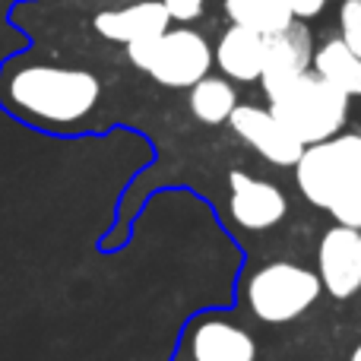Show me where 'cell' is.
<instances>
[{
	"label": "cell",
	"instance_id": "obj_1",
	"mask_svg": "<svg viewBox=\"0 0 361 361\" xmlns=\"http://www.w3.org/2000/svg\"><path fill=\"white\" fill-rule=\"evenodd\" d=\"M102 102V80L92 70L16 57L0 70V105L51 133H73L92 121Z\"/></svg>",
	"mask_w": 361,
	"mask_h": 361
},
{
	"label": "cell",
	"instance_id": "obj_2",
	"mask_svg": "<svg viewBox=\"0 0 361 361\" xmlns=\"http://www.w3.org/2000/svg\"><path fill=\"white\" fill-rule=\"evenodd\" d=\"M349 95L339 92L320 73L307 70L292 86H286L276 99H269V111L295 133L305 146L324 143L336 137L349 124Z\"/></svg>",
	"mask_w": 361,
	"mask_h": 361
},
{
	"label": "cell",
	"instance_id": "obj_3",
	"mask_svg": "<svg viewBox=\"0 0 361 361\" xmlns=\"http://www.w3.org/2000/svg\"><path fill=\"white\" fill-rule=\"evenodd\" d=\"M324 295V282L314 269L292 260H269L244 282V301L260 324L279 326L305 317Z\"/></svg>",
	"mask_w": 361,
	"mask_h": 361
},
{
	"label": "cell",
	"instance_id": "obj_4",
	"mask_svg": "<svg viewBox=\"0 0 361 361\" xmlns=\"http://www.w3.org/2000/svg\"><path fill=\"white\" fill-rule=\"evenodd\" d=\"M127 57L137 70H143L159 86L169 89L197 86L216 67L209 38L193 25H171L169 32H162L152 42L127 44Z\"/></svg>",
	"mask_w": 361,
	"mask_h": 361
},
{
	"label": "cell",
	"instance_id": "obj_5",
	"mask_svg": "<svg viewBox=\"0 0 361 361\" xmlns=\"http://www.w3.org/2000/svg\"><path fill=\"white\" fill-rule=\"evenodd\" d=\"M298 193L317 209H330L339 197L361 184V133L343 130L324 143L305 146L295 162Z\"/></svg>",
	"mask_w": 361,
	"mask_h": 361
},
{
	"label": "cell",
	"instance_id": "obj_6",
	"mask_svg": "<svg viewBox=\"0 0 361 361\" xmlns=\"http://www.w3.org/2000/svg\"><path fill=\"white\" fill-rule=\"evenodd\" d=\"M175 361H257V339L222 311H203L184 326Z\"/></svg>",
	"mask_w": 361,
	"mask_h": 361
},
{
	"label": "cell",
	"instance_id": "obj_7",
	"mask_svg": "<svg viewBox=\"0 0 361 361\" xmlns=\"http://www.w3.org/2000/svg\"><path fill=\"white\" fill-rule=\"evenodd\" d=\"M228 127L241 143H247L257 156L267 159L276 169H295V162H298L301 152H305V143L263 105L241 102V105L231 111Z\"/></svg>",
	"mask_w": 361,
	"mask_h": 361
},
{
	"label": "cell",
	"instance_id": "obj_8",
	"mask_svg": "<svg viewBox=\"0 0 361 361\" xmlns=\"http://www.w3.org/2000/svg\"><path fill=\"white\" fill-rule=\"evenodd\" d=\"M228 216L241 231L260 235L288 216V197L279 184L267 178H254L247 171L228 175Z\"/></svg>",
	"mask_w": 361,
	"mask_h": 361
},
{
	"label": "cell",
	"instance_id": "obj_9",
	"mask_svg": "<svg viewBox=\"0 0 361 361\" xmlns=\"http://www.w3.org/2000/svg\"><path fill=\"white\" fill-rule=\"evenodd\" d=\"M314 32L305 19H295L288 29L267 38V61H263L260 89L267 99H276L286 86H292L314 63Z\"/></svg>",
	"mask_w": 361,
	"mask_h": 361
},
{
	"label": "cell",
	"instance_id": "obj_10",
	"mask_svg": "<svg viewBox=\"0 0 361 361\" xmlns=\"http://www.w3.org/2000/svg\"><path fill=\"white\" fill-rule=\"evenodd\" d=\"M317 276L324 292L336 301H349L361 292V231L333 225L317 244Z\"/></svg>",
	"mask_w": 361,
	"mask_h": 361
},
{
	"label": "cell",
	"instance_id": "obj_11",
	"mask_svg": "<svg viewBox=\"0 0 361 361\" xmlns=\"http://www.w3.org/2000/svg\"><path fill=\"white\" fill-rule=\"evenodd\" d=\"M92 29L99 32L105 42L114 44H137L152 42L162 32L171 29V16L165 10L162 0H137L130 6H118V10H102L95 13Z\"/></svg>",
	"mask_w": 361,
	"mask_h": 361
},
{
	"label": "cell",
	"instance_id": "obj_12",
	"mask_svg": "<svg viewBox=\"0 0 361 361\" xmlns=\"http://www.w3.org/2000/svg\"><path fill=\"white\" fill-rule=\"evenodd\" d=\"M216 67L231 82H260L263 61H267V38L244 25H228L212 44Z\"/></svg>",
	"mask_w": 361,
	"mask_h": 361
},
{
	"label": "cell",
	"instance_id": "obj_13",
	"mask_svg": "<svg viewBox=\"0 0 361 361\" xmlns=\"http://www.w3.org/2000/svg\"><path fill=\"white\" fill-rule=\"evenodd\" d=\"M314 73H320L326 82L345 92L349 99L361 95V57L339 35H326L324 42L314 48Z\"/></svg>",
	"mask_w": 361,
	"mask_h": 361
},
{
	"label": "cell",
	"instance_id": "obj_14",
	"mask_svg": "<svg viewBox=\"0 0 361 361\" xmlns=\"http://www.w3.org/2000/svg\"><path fill=\"white\" fill-rule=\"evenodd\" d=\"M187 105H190V114L200 121V124H228L231 111H235L241 102H238V89L231 80H225L222 73H209L197 82V86L187 89Z\"/></svg>",
	"mask_w": 361,
	"mask_h": 361
},
{
	"label": "cell",
	"instance_id": "obj_15",
	"mask_svg": "<svg viewBox=\"0 0 361 361\" xmlns=\"http://www.w3.org/2000/svg\"><path fill=\"white\" fill-rule=\"evenodd\" d=\"M222 13L228 25H244L263 38L276 35L295 23L286 0H222Z\"/></svg>",
	"mask_w": 361,
	"mask_h": 361
},
{
	"label": "cell",
	"instance_id": "obj_16",
	"mask_svg": "<svg viewBox=\"0 0 361 361\" xmlns=\"http://www.w3.org/2000/svg\"><path fill=\"white\" fill-rule=\"evenodd\" d=\"M336 23H339L336 35L361 57V0H339Z\"/></svg>",
	"mask_w": 361,
	"mask_h": 361
},
{
	"label": "cell",
	"instance_id": "obj_17",
	"mask_svg": "<svg viewBox=\"0 0 361 361\" xmlns=\"http://www.w3.org/2000/svg\"><path fill=\"white\" fill-rule=\"evenodd\" d=\"M326 212L333 216V222L336 225H345V228H358L361 231V184L352 187L345 197H339Z\"/></svg>",
	"mask_w": 361,
	"mask_h": 361
},
{
	"label": "cell",
	"instance_id": "obj_18",
	"mask_svg": "<svg viewBox=\"0 0 361 361\" xmlns=\"http://www.w3.org/2000/svg\"><path fill=\"white\" fill-rule=\"evenodd\" d=\"M165 10H169L171 23H180V25H190L203 16L206 10V0H162Z\"/></svg>",
	"mask_w": 361,
	"mask_h": 361
},
{
	"label": "cell",
	"instance_id": "obj_19",
	"mask_svg": "<svg viewBox=\"0 0 361 361\" xmlns=\"http://www.w3.org/2000/svg\"><path fill=\"white\" fill-rule=\"evenodd\" d=\"M286 4H288V10H292V16L305 19V23L326 10V0H286Z\"/></svg>",
	"mask_w": 361,
	"mask_h": 361
},
{
	"label": "cell",
	"instance_id": "obj_20",
	"mask_svg": "<svg viewBox=\"0 0 361 361\" xmlns=\"http://www.w3.org/2000/svg\"><path fill=\"white\" fill-rule=\"evenodd\" d=\"M349 361H361V343L352 349V355H349Z\"/></svg>",
	"mask_w": 361,
	"mask_h": 361
}]
</instances>
